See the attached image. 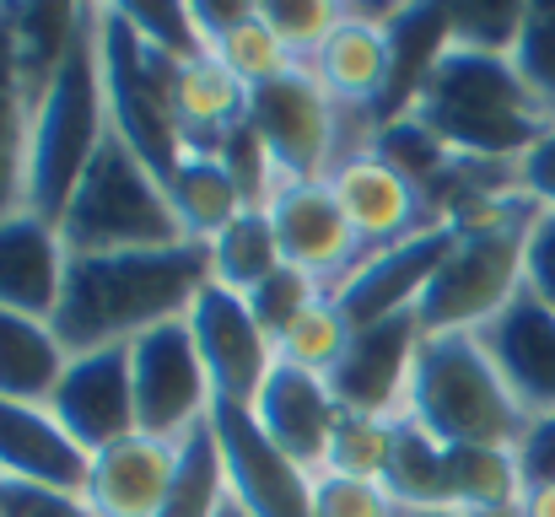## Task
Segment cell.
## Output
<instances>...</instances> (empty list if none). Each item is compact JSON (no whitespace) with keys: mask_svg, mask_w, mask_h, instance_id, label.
I'll return each mask as SVG.
<instances>
[{"mask_svg":"<svg viewBox=\"0 0 555 517\" xmlns=\"http://www.w3.org/2000/svg\"><path fill=\"white\" fill-rule=\"evenodd\" d=\"M486 517H524V513H518V507H513V513H486Z\"/></svg>","mask_w":555,"mask_h":517,"instance_id":"f907efd6","label":"cell"},{"mask_svg":"<svg viewBox=\"0 0 555 517\" xmlns=\"http://www.w3.org/2000/svg\"><path fill=\"white\" fill-rule=\"evenodd\" d=\"M448 248H453V227L448 221L442 227H426V232H415V237H404L393 248L367 254L330 297H335V308L346 313L351 329L383 324L393 313H415L421 297H426V286H431V275L442 270Z\"/></svg>","mask_w":555,"mask_h":517,"instance_id":"5bb4252c","label":"cell"},{"mask_svg":"<svg viewBox=\"0 0 555 517\" xmlns=\"http://www.w3.org/2000/svg\"><path fill=\"white\" fill-rule=\"evenodd\" d=\"M540 221V216H534ZM534 221L453 227V248L431 275L415 319L426 335H475L524 292V248Z\"/></svg>","mask_w":555,"mask_h":517,"instance_id":"52a82bcc","label":"cell"},{"mask_svg":"<svg viewBox=\"0 0 555 517\" xmlns=\"http://www.w3.org/2000/svg\"><path fill=\"white\" fill-rule=\"evenodd\" d=\"M319 297H330V292H324L313 275H302L297 264H281L270 281H259V286L248 292V313L259 319V329H264L270 340H281Z\"/></svg>","mask_w":555,"mask_h":517,"instance_id":"74e56055","label":"cell"},{"mask_svg":"<svg viewBox=\"0 0 555 517\" xmlns=\"http://www.w3.org/2000/svg\"><path fill=\"white\" fill-rule=\"evenodd\" d=\"M404 119H421L464 163H524L529 146L555 125L507 54L475 49H448Z\"/></svg>","mask_w":555,"mask_h":517,"instance_id":"7a4b0ae2","label":"cell"},{"mask_svg":"<svg viewBox=\"0 0 555 517\" xmlns=\"http://www.w3.org/2000/svg\"><path fill=\"white\" fill-rule=\"evenodd\" d=\"M513 453H518L524 491H534V486H555V415H534Z\"/></svg>","mask_w":555,"mask_h":517,"instance_id":"ee69618b","label":"cell"},{"mask_svg":"<svg viewBox=\"0 0 555 517\" xmlns=\"http://www.w3.org/2000/svg\"><path fill=\"white\" fill-rule=\"evenodd\" d=\"M65 361H70V350L60 345L49 319H27V313L0 308V399L49 404Z\"/></svg>","mask_w":555,"mask_h":517,"instance_id":"4316f807","label":"cell"},{"mask_svg":"<svg viewBox=\"0 0 555 517\" xmlns=\"http://www.w3.org/2000/svg\"><path fill=\"white\" fill-rule=\"evenodd\" d=\"M518 513L524 517H555V486H534V491H524Z\"/></svg>","mask_w":555,"mask_h":517,"instance_id":"7dc6e473","label":"cell"},{"mask_svg":"<svg viewBox=\"0 0 555 517\" xmlns=\"http://www.w3.org/2000/svg\"><path fill=\"white\" fill-rule=\"evenodd\" d=\"M372 157H383L388 168H399L426 199L437 189V178L453 168V152L421 125V119H393V125H377L372 135Z\"/></svg>","mask_w":555,"mask_h":517,"instance_id":"e575fe53","label":"cell"},{"mask_svg":"<svg viewBox=\"0 0 555 517\" xmlns=\"http://www.w3.org/2000/svg\"><path fill=\"white\" fill-rule=\"evenodd\" d=\"M0 475L81 496L92 475V453L70 442V431L54 421L49 404L0 399Z\"/></svg>","mask_w":555,"mask_h":517,"instance_id":"ffe728a7","label":"cell"},{"mask_svg":"<svg viewBox=\"0 0 555 517\" xmlns=\"http://www.w3.org/2000/svg\"><path fill=\"white\" fill-rule=\"evenodd\" d=\"M404 517H469V513H459V507H437V513H404Z\"/></svg>","mask_w":555,"mask_h":517,"instance_id":"681fc988","label":"cell"},{"mask_svg":"<svg viewBox=\"0 0 555 517\" xmlns=\"http://www.w3.org/2000/svg\"><path fill=\"white\" fill-rule=\"evenodd\" d=\"M205 254H210V281L216 286H227V292H237V297H248L259 281H270L286 259H281V243H275V227H270V210H243V216H232L210 243H205Z\"/></svg>","mask_w":555,"mask_h":517,"instance_id":"1f68e13d","label":"cell"},{"mask_svg":"<svg viewBox=\"0 0 555 517\" xmlns=\"http://www.w3.org/2000/svg\"><path fill=\"white\" fill-rule=\"evenodd\" d=\"M448 49H453L448 5H393V16H388V92L377 103V125H393L421 103V92Z\"/></svg>","mask_w":555,"mask_h":517,"instance_id":"d4e9b609","label":"cell"},{"mask_svg":"<svg viewBox=\"0 0 555 517\" xmlns=\"http://www.w3.org/2000/svg\"><path fill=\"white\" fill-rule=\"evenodd\" d=\"M524 286L555 308V216L540 210V221L529 227V248H524Z\"/></svg>","mask_w":555,"mask_h":517,"instance_id":"f6af8a7d","label":"cell"},{"mask_svg":"<svg viewBox=\"0 0 555 517\" xmlns=\"http://www.w3.org/2000/svg\"><path fill=\"white\" fill-rule=\"evenodd\" d=\"M130 377H135V426H141V437L184 448L194 431H205L216 393H210L205 361L194 350L189 319H173V324H163V329H152V335H141L130 345Z\"/></svg>","mask_w":555,"mask_h":517,"instance_id":"9c48e42d","label":"cell"},{"mask_svg":"<svg viewBox=\"0 0 555 517\" xmlns=\"http://www.w3.org/2000/svg\"><path fill=\"white\" fill-rule=\"evenodd\" d=\"M60 237L70 254H130V248H168L189 243L179 227V210L163 189V178L146 168L114 130L98 146L87 178L76 183Z\"/></svg>","mask_w":555,"mask_h":517,"instance_id":"5b68a950","label":"cell"},{"mask_svg":"<svg viewBox=\"0 0 555 517\" xmlns=\"http://www.w3.org/2000/svg\"><path fill=\"white\" fill-rule=\"evenodd\" d=\"M340 415H346V410H340L330 377L302 372V366H286V361L270 366V377H264V388H259V399H254V421L264 426V437H270L286 458H297L308 475L324 469L330 437H335Z\"/></svg>","mask_w":555,"mask_h":517,"instance_id":"ac0fdd59","label":"cell"},{"mask_svg":"<svg viewBox=\"0 0 555 517\" xmlns=\"http://www.w3.org/2000/svg\"><path fill=\"white\" fill-rule=\"evenodd\" d=\"M313 517H404L377 480H346L319 469L313 475Z\"/></svg>","mask_w":555,"mask_h":517,"instance_id":"b9f144b4","label":"cell"},{"mask_svg":"<svg viewBox=\"0 0 555 517\" xmlns=\"http://www.w3.org/2000/svg\"><path fill=\"white\" fill-rule=\"evenodd\" d=\"M227 496L221 486V458H216V442H210V426L194 431L184 442V458H179V480H173V496L157 517H216Z\"/></svg>","mask_w":555,"mask_h":517,"instance_id":"d590c367","label":"cell"},{"mask_svg":"<svg viewBox=\"0 0 555 517\" xmlns=\"http://www.w3.org/2000/svg\"><path fill=\"white\" fill-rule=\"evenodd\" d=\"M210 286L205 243L130 248V254H70L65 292L54 308V335L70 356L103 345H135L141 335L189 319L194 297Z\"/></svg>","mask_w":555,"mask_h":517,"instance_id":"6da1fadb","label":"cell"},{"mask_svg":"<svg viewBox=\"0 0 555 517\" xmlns=\"http://www.w3.org/2000/svg\"><path fill=\"white\" fill-rule=\"evenodd\" d=\"M346 119H357V114H346L319 87V76L308 65H297L281 81H264V87L248 92V125L264 141L281 178H330L346 157V146H340Z\"/></svg>","mask_w":555,"mask_h":517,"instance_id":"ba28073f","label":"cell"},{"mask_svg":"<svg viewBox=\"0 0 555 517\" xmlns=\"http://www.w3.org/2000/svg\"><path fill=\"white\" fill-rule=\"evenodd\" d=\"M98 38H103V92H108V130L157 172L163 183L184 163V135L173 119L168 76L179 60L146 49L119 5H98Z\"/></svg>","mask_w":555,"mask_h":517,"instance_id":"8992f818","label":"cell"},{"mask_svg":"<svg viewBox=\"0 0 555 517\" xmlns=\"http://www.w3.org/2000/svg\"><path fill=\"white\" fill-rule=\"evenodd\" d=\"M264 210H270L281 259L297 264L302 275H313L324 292H335L362 264L357 227H351V216H346L330 178H281L270 189Z\"/></svg>","mask_w":555,"mask_h":517,"instance_id":"8fae6325","label":"cell"},{"mask_svg":"<svg viewBox=\"0 0 555 517\" xmlns=\"http://www.w3.org/2000/svg\"><path fill=\"white\" fill-rule=\"evenodd\" d=\"M54 421L70 431L76 448L103 453L125 437H135V377H130V345H103L81 350L65 361L54 393H49Z\"/></svg>","mask_w":555,"mask_h":517,"instance_id":"4fadbf2b","label":"cell"},{"mask_svg":"<svg viewBox=\"0 0 555 517\" xmlns=\"http://www.w3.org/2000/svg\"><path fill=\"white\" fill-rule=\"evenodd\" d=\"M87 11L92 5H49V0H22V5H5V22H11V43H16V65H22V81L33 92V108L38 98L54 87V76L65 70L70 49L81 43L87 33Z\"/></svg>","mask_w":555,"mask_h":517,"instance_id":"484cf974","label":"cell"},{"mask_svg":"<svg viewBox=\"0 0 555 517\" xmlns=\"http://www.w3.org/2000/svg\"><path fill=\"white\" fill-rule=\"evenodd\" d=\"M448 496L453 507L469 517L486 513H513L524 502V475H518V453L513 448H448Z\"/></svg>","mask_w":555,"mask_h":517,"instance_id":"f546056e","label":"cell"},{"mask_svg":"<svg viewBox=\"0 0 555 517\" xmlns=\"http://www.w3.org/2000/svg\"><path fill=\"white\" fill-rule=\"evenodd\" d=\"M0 491H5V475H0Z\"/></svg>","mask_w":555,"mask_h":517,"instance_id":"816d5d0a","label":"cell"},{"mask_svg":"<svg viewBox=\"0 0 555 517\" xmlns=\"http://www.w3.org/2000/svg\"><path fill=\"white\" fill-rule=\"evenodd\" d=\"M125 11V22L135 27V38L146 43V49H157V54H168V60H205V38H199V27H194V11L189 5H168V0H157V5H119Z\"/></svg>","mask_w":555,"mask_h":517,"instance_id":"f35d334b","label":"cell"},{"mask_svg":"<svg viewBox=\"0 0 555 517\" xmlns=\"http://www.w3.org/2000/svg\"><path fill=\"white\" fill-rule=\"evenodd\" d=\"M27 152H33V92L22 81L11 22L0 5V221L27 210Z\"/></svg>","mask_w":555,"mask_h":517,"instance_id":"83f0119b","label":"cell"},{"mask_svg":"<svg viewBox=\"0 0 555 517\" xmlns=\"http://www.w3.org/2000/svg\"><path fill=\"white\" fill-rule=\"evenodd\" d=\"M415 426H426L442 448H518L529 431L524 404L491 366L486 345L475 335H426L415 350L410 383H404V410Z\"/></svg>","mask_w":555,"mask_h":517,"instance_id":"3957f363","label":"cell"},{"mask_svg":"<svg viewBox=\"0 0 555 517\" xmlns=\"http://www.w3.org/2000/svg\"><path fill=\"white\" fill-rule=\"evenodd\" d=\"M351 335H357V329L346 324V313L335 308V297H319V302H313V308H308V313L275 340V361L330 377V372L340 366V356H346Z\"/></svg>","mask_w":555,"mask_h":517,"instance_id":"d6a6232c","label":"cell"},{"mask_svg":"<svg viewBox=\"0 0 555 517\" xmlns=\"http://www.w3.org/2000/svg\"><path fill=\"white\" fill-rule=\"evenodd\" d=\"M168 98H173V119L184 135V157H216L227 130H237L248 119V87L210 54L173 65Z\"/></svg>","mask_w":555,"mask_h":517,"instance_id":"603a6c76","label":"cell"},{"mask_svg":"<svg viewBox=\"0 0 555 517\" xmlns=\"http://www.w3.org/2000/svg\"><path fill=\"white\" fill-rule=\"evenodd\" d=\"M388 453H393V415H357V410H346L335 437H330L324 469L346 475V480H377L383 486Z\"/></svg>","mask_w":555,"mask_h":517,"instance_id":"836d02e7","label":"cell"},{"mask_svg":"<svg viewBox=\"0 0 555 517\" xmlns=\"http://www.w3.org/2000/svg\"><path fill=\"white\" fill-rule=\"evenodd\" d=\"M351 227H357V243H362V259L377 248H393L426 227H442V216L431 210V199L404 178L399 168H388L383 157L372 152H351L340 168L330 172Z\"/></svg>","mask_w":555,"mask_h":517,"instance_id":"9a60e30c","label":"cell"},{"mask_svg":"<svg viewBox=\"0 0 555 517\" xmlns=\"http://www.w3.org/2000/svg\"><path fill=\"white\" fill-rule=\"evenodd\" d=\"M216 517H248V513H243V507H237L232 496H221V507H216Z\"/></svg>","mask_w":555,"mask_h":517,"instance_id":"c3c4849f","label":"cell"},{"mask_svg":"<svg viewBox=\"0 0 555 517\" xmlns=\"http://www.w3.org/2000/svg\"><path fill=\"white\" fill-rule=\"evenodd\" d=\"M194 27L205 38V54L221 60L248 92L264 87V81H281L286 70H297L292 49L264 27L259 16V0H232V5H216V0H194Z\"/></svg>","mask_w":555,"mask_h":517,"instance_id":"cb8c5ba5","label":"cell"},{"mask_svg":"<svg viewBox=\"0 0 555 517\" xmlns=\"http://www.w3.org/2000/svg\"><path fill=\"white\" fill-rule=\"evenodd\" d=\"M518 189H524L545 216H555V125L529 146V157L518 163Z\"/></svg>","mask_w":555,"mask_h":517,"instance_id":"bcb514c9","label":"cell"},{"mask_svg":"<svg viewBox=\"0 0 555 517\" xmlns=\"http://www.w3.org/2000/svg\"><path fill=\"white\" fill-rule=\"evenodd\" d=\"M210 442L221 458V486L248 517H313V475L286 458L248 404H210Z\"/></svg>","mask_w":555,"mask_h":517,"instance_id":"30bf717a","label":"cell"},{"mask_svg":"<svg viewBox=\"0 0 555 517\" xmlns=\"http://www.w3.org/2000/svg\"><path fill=\"white\" fill-rule=\"evenodd\" d=\"M65 264H70V248H65L60 227H49L33 210H16L0 221V308L5 313L54 324V308L65 292Z\"/></svg>","mask_w":555,"mask_h":517,"instance_id":"44dd1931","label":"cell"},{"mask_svg":"<svg viewBox=\"0 0 555 517\" xmlns=\"http://www.w3.org/2000/svg\"><path fill=\"white\" fill-rule=\"evenodd\" d=\"M507 60L524 76V87L555 114V5H524V27Z\"/></svg>","mask_w":555,"mask_h":517,"instance_id":"ab89813d","label":"cell"},{"mask_svg":"<svg viewBox=\"0 0 555 517\" xmlns=\"http://www.w3.org/2000/svg\"><path fill=\"white\" fill-rule=\"evenodd\" d=\"M108 141V92H103V38L98 5L87 11V33L70 49L65 70L33 108V152H27V210L60 227L76 183L87 178L98 146Z\"/></svg>","mask_w":555,"mask_h":517,"instance_id":"277c9868","label":"cell"},{"mask_svg":"<svg viewBox=\"0 0 555 517\" xmlns=\"http://www.w3.org/2000/svg\"><path fill=\"white\" fill-rule=\"evenodd\" d=\"M308 70L319 76V87L346 114H372L377 119V103L388 92V22L362 16L357 5H346L340 27L319 43Z\"/></svg>","mask_w":555,"mask_h":517,"instance_id":"7402d4cb","label":"cell"},{"mask_svg":"<svg viewBox=\"0 0 555 517\" xmlns=\"http://www.w3.org/2000/svg\"><path fill=\"white\" fill-rule=\"evenodd\" d=\"M383 491L393 496L399 513H437L453 507L448 496V448L415 426L410 415H393V453L383 469Z\"/></svg>","mask_w":555,"mask_h":517,"instance_id":"f1b7e54d","label":"cell"},{"mask_svg":"<svg viewBox=\"0 0 555 517\" xmlns=\"http://www.w3.org/2000/svg\"><path fill=\"white\" fill-rule=\"evenodd\" d=\"M189 335H194V350L205 361L216 404H248L254 410V399H259V388L275 366V340L248 313V297L210 281L189 308Z\"/></svg>","mask_w":555,"mask_h":517,"instance_id":"7c38bea8","label":"cell"},{"mask_svg":"<svg viewBox=\"0 0 555 517\" xmlns=\"http://www.w3.org/2000/svg\"><path fill=\"white\" fill-rule=\"evenodd\" d=\"M173 210H179V227H184L189 243H210L232 216H243V189L232 183V172L221 168L216 157H184L173 178L163 183Z\"/></svg>","mask_w":555,"mask_h":517,"instance_id":"4dcf8cb0","label":"cell"},{"mask_svg":"<svg viewBox=\"0 0 555 517\" xmlns=\"http://www.w3.org/2000/svg\"><path fill=\"white\" fill-rule=\"evenodd\" d=\"M259 16H264V27L292 49V60L308 65V60L319 54V43L340 27L346 5H340V0H259Z\"/></svg>","mask_w":555,"mask_h":517,"instance_id":"8d00e7d4","label":"cell"},{"mask_svg":"<svg viewBox=\"0 0 555 517\" xmlns=\"http://www.w3.org/2000/svg\"><path fill=\"white\" fill-rule=\"evenodd\" d=\"M179 458H184V448L135 431V437L92 453L81 502L92 507V517H157L173 496Z\"/></svg>","mask_w":555,"mask_h":517,"instance_id":"d6986e66","label":"cell"},{"mask_svg":"<svg viewBox=\"0 0 555 517\" xmlns=\"http://www.w3.org/2000/svg\"><path fill=\"white\" fill-rule=\"evenodd\" d=\"M448 16H453V49L475 54H513L524 27V5H448Z\"/></svg>","mask_w":555,"mask_h":517,"instance_id":"60d3db41","label":"cell"},{"mask_svg":"<svg viewBox=\"0 0 555 517\" xmlns=\"http://www.w3.org/2000/svg\"><path fill=\"white\" fill-rule=\"evenodd\" d=\"M426 340L421 319L415 313H393L383 324L357 329L340 366L330 372V388L340 399V410H357V415H399L404 410V383H410V366H415V350Z\"/></svg>","mask_w":555,"mask_h":517,"instance_id":"e0dca14e","label":"cell"},{"mask_svg":"<svg viewBox=\"0 0 555 517\" xmlns=\"http://www.w3.org/2000/svg\"><path fill=\"white\" fill-rule=\"evenodd\" d=\"M0 517H92L81 496L49 491V486H27V480H5L0 491Z\"/></svg>","mask_w":555,"mask_h":517,"instance_id":"7bdbcfd3","label":"cell"},{"mask_svg":"<svg viewBox=\"0 0 555 517\" xmlns=\"http://www.w3.org/2000/svg\"><path fill=\"white\" fill-rule=\"evenodd\" d=\"M475 340L486 345L491 366L502 372V383L513 388V399L524 404V415H555V308L540 302L529 286L486 324L475 329Z\"/></svg>","mask_w":555,"mask_h":517,"instance_id":"2e32d148","label":"cell"}]
</instances>
